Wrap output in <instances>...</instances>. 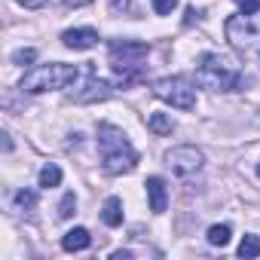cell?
Listing matches in <instances>:
<instances>
[{"label": "cell", "mask_w": 260, "mask_h": 260, "mask_svg": "<svg viewBox=\"0 0 260 260\" xmlns=\"http://www.w3.org/2000/svg\"><path fill=\"white\" fill-rule=\"evenodd\" d=\"M128 7H132V0H110V10L113 13H125Z\"/></svg>", "instance_id": "7402d4cb"}, {"label": "cell", "mask_w": 260, "mask_h": 260, "mask_svg": "<svg viewBox=\"0 0 260 260\" xmlns=\"http://www.w3.org/2000/svg\"><path fill=\"white\" fill-rule=\"evenodd\" d=\"M208 242H211V245H220V248H223V245L230 242V226H226V223H214V226L208 230Z\"/></svg>", "instance_id": "9a60e30c"}, {"label": "cell", "mask_w": 260, "mask_h": 260, "mask_svg": "<svg viewBox=\"0 0 260 260\" xmlns=\"http://www.w3.org/2000/svg\"><path fill=\"white\" fill-rule=\"evenodd\" d=\"M104 98H110V83H107V80H101V77H95V74H89V77H86L83 92H74V101H80V104L104 101Z\"/></svg>", "instance_id": "ba28073f"}, {"label": "cell", "mask_w": 260, "mask_h": 260, "mask_svg": "<svg viewBox=\"0 0 260 260\" xmlns=\"http://www.w3.org/2000/svg\"><path fill=\"white\" fill-rule=\"evenodd\" d=\"M147 199H150V211L153 214H162L166 211V205H169V193H166V181L162 178H147Z\"/></svg>", "instance_id": "30bf717a"}, {"label": "cell", "mask_w": 260, "mask_h": 260, "mask_svg": "<svg viewBox=\"0 0 260 260\" xmlns=\"http://www.w3.org/2000/svg\"><path fill=\"white\" fill-rule=\"evenodd\" d=\"M16 205H19L22 211H34V208H37V193H34V190H19V193H16Z\"/></svg>", "instance_id": "e0dca14e"}, {"label": "cell", "mask_w": 260, "mask_h": 260, "mask_svg": "<svg viewBox=\"0 0 260 260\" xmlns=\"http://www.w3.org/2000/svg\"><path fill=\"white\" fill-rule=\"evenodd\" d=\"M86 4H92V0H64V7H86Z\"/></svg>", "instance_id": "cb8c5ba5"}, {"label": "cell", "mask_w": 260, "mask_h": 260, "mask_svg": "<svg viewBox=\"0 0 260 260\" xmlns=\"http://www.w3.org/2000/svg\"><path fill=\"white\" fill-rule=\"evenodd\" d=\"M202 162H205V156H202V150L193 147V144H181V147H172V150L166 153V166H169L172 175H178V178L196 175V172L202 169Z\"/></svg>", "instance_id": "52a82bcc"}, {"label": "cell", "mask_w": 260, "mask_h": 260, "mask_svg": "<svg viewBox=\"0 0 260 260\" xmlns=\"http://www.w3.org/2000/svg\"><path fill=\"white\" fill-rule=\"evenodd\" d=\"M153 95L178 110H193L196 107V89L187 77H162L153 83Z\"/></svg>", "instance_id": "5b68a950"}, {"label": "cell", "mask_w": 260, "mask_h": 260, "mask_svg": "<svg viewBox=\"0 0 260 260\" xmlns=\"http://www.w3.org/2000/svg\"><path fill=\"white\" fill-rule=\"evenodd\" d=\"M236 4H239V10H242L245 16H254L257 7H260V0H236Z\"/></svg>", "instance_id": "44dd1931"}, {"label": "cell", "mask_w": 260, "mask_h": 260, "mask_svg": "<svg viewBox=\"0 0 260 260\" xmlns=\"http://www.w3.org/2000/svg\"><path fill=\"white\" fill-rule=\"evenodd\" d=\"M257 175H260V162H257Z\"/></svg>", "instance_id": "484cf974"}, {"label": "cell", "mask_w": 260, "mask_h": 260, "mask_svg": "<svg viewBox=\"0 0 260 260\" xmlns=\"http://www.w3.org/2000/svg\"><path fill=\"white\" fill-rule=\"evenodd\" d=\"M101 220L107 226H122V199L119 196H110L101 208Z\"/></svg>", "instance_id": "7c38bea8"}, {"label": "cell", "mask_w": 260, "mask_h": 260, "mask_svg": "<svg viewBox=\"0 0 260 260\" xmlns=\"http://www.w3.org/2000/svg\"><path fill=\"white\" fill-rule=\"evenodd\" d=\"M80 68L77 64H37L22 77V92L28 95H40V92H52V89H64L71 83H77Z\"/></svg>", "instance_id": "3957f363"}, {"label": "cell", "mask_w": 260, "mask_h": 260, "mask_svg": "<svg viewBox=\"0 0 260 260\" xmlns=\"http://www.w3.org/2000/svg\"><path fill=\"white\" fill-rule=\"evenodd\" d=\"M107 52H110V68H113V74L122 80V86H132V83L141 80V74H144V58H147V52H150L147 43H141V40H113Z\"/></svg>", "instance_id": "7a4b0ae2"}, {"label": "cell", "mask_w": 260, "mask_h": 260, "mask_svg": "<svg viewBox=\"0 0 260 260\" xmlns=\"http://www.w3.org/2000/svg\"><path fill=\"white\" fill-rule=\"evenodd\" d=\"M58 184H61V169H58L55 162L43 166V169H40V187L49 190V187H58Z\"/></svg>", "instance_id": "5bb4252c"}, {"label": "cell", "mask_w": 260, "mask_h": 260, "mask_svg": "<svg viewBox=\"0 0 260 260\" xmlns=\"http://www.w3.org/2000/svg\"><path fill=\"white\" fill-rule=\"evenodd\" d=\"M34 58H37V52H34V49H19V52H13V61H16V64H22V68H25V64H31Z\"/></svg>", "instance_id": "ffe728a7"}, {"label": "cell", "mask_w": 260, "mask_h": 260, "mask_svg": "<svg viewBox=\"0 0 260 260\" xmlns=\"http://www.w3.org/2000/svg\"><path fill=\"white\" fill-rule=\"evenodd\" d=\"M19 4L25 7V10H40V7H46L49 0H19Z\"/></svg>", "instance_id": "603a6c76"}, {"label": "cell", "mask_w": 260, "mask_h": 260, "mask_svg": "<svg viewBox=\"0 0 260 260\" xmlns=\"http://www.w3.org/2000/svg\"><path fill=\"white\" fill-rule=\"evenodd\" d=\"M223 34H226V40H230V46L233 49H251L257 40H260V28L251 22V16H245V13H239V16H230L226 19V25H223Z\"/></svg>", "instance_id": "8992f818"}, {"label": "cell", "mask_w": 260, "mask_h": 260, "mask_svg": "<svg viewBox=\"0 0 260 260\" xmlns=\"http://www.w3.org/2000/svg\"><path fill=\"white\" fill-rule=\"evenodd\" d=\"M239 257H260V239L257 236H245L239 245Z\"/></svg>", "instance_id": "2e32d148"}, {"label": "cell", "mask_w": 260, "mask_h": 260, "mask_svg": "<svg viewBox=\"0 0 260 260\" xmlns=\"http://www.w3.org/2000/svg\"><path fill=\"white\" fill-rule=\"evenodd\" d=\"M239 80H242L239 68H236L230 58L217 55V52L202 55V61H199V68H196V83H199L202 89H211V92H230V89L239 86Z\"/></svg>", "instance_id": "277c9868"}, {"label": "cell", "mask_w": 260, "mask_h": 260, "mask_svg": "<svg viewBox=\"0 0 260 260\" xmlns=\"http://www.w3.org/2000/svg\"><path fill=\"white\" fill-rule=\"evenodd\" d=\"M61 43H64L68 49L86 52V49H92V46L98 43V31H92V28H71V31L61 34Z\"/></svg>", "instance_id": "9c48e42d"}, {"label": "cell", "mask_w": 260, "mask_h": 260, "mask_svg": "<svg viewBox=\"0 0 260 260\" xmlns=\"http://www.w3.org/2000/svg\"><path fill=\"white\" fill-rule=\"evenodd\" d=\"M92 245V236H89V230H83V226H74L71 233H64V239H61V248L64 251H86Z\"/></svg>", "instance_id": "8fae6325"}, {"label": "cell", "mask_w": 260, "mask_h": 260, "mask_svg": "<svg viewBox=\"0 0 260 260\" xmlns=\"http://www.w3.org/2000/svg\"><path fill=\"white\" fill-rule=\"evenodd\" d=\"M74 208H77V196H74V193H64V199H61V205H58V217L68 220V217L74 214Z\"/></svg>", "instance_id": "ac0fdd59"}, {"label": "cell", "mask_w": 260, "mask_h": 260, "mask_svg": "<svg viewBox=\"0 0 260 260\" xmlns=\"http://www.w3.org/2000/svg\"><path fill=\"white\" fill-rule=\"evenodd\" d=\"M128 257H132V251H116L113 254V260H128Z\"/></svg>", "instance_id": "d4e9b609"}, {"label": "cell", "mask_w": 260, "mask_h": 260, "mask_svg": "<svg viewBox=\"0 0 260 260\" xmlns=\"http://www.w3.org/2000/svg\"><path fill=\"white\" fill-rule=\"evenodd\" d=\"M147 128L153 135H172V128H175V119L169 113H150L147 116Z\"/></svg>", "instance_id": "4fadbf2b"}, {"label": "cell", "mask_w": 260, "mask_h": 260, "mask_svg": "<svg viewBox=\"0 0 260 260\" xmlns=\"http://www.w3.org/2000/svg\"><path fill=\"white\" fill-rule=\"evenodd\" d=\"M153 10L156 16H172L178 10V0H153Z\"/></svg>", "instance_id": "d6986e66"}, {"label": "cell", "mask_w": 260, "mask_h": 260, "mask_svg": "<svg viewBox=\"0 0 260 260\" xmlns=\"http://www.w3.org/2000/svg\"><path fill=\"white\" fill-rule=\"evenodd\" d=\"M98 153H101V166L107 175H128L138 162V153L128 144L125 132L110 122L98 125Z\"/></svg>", "instance_id": "6da1fadb"}]
</instances>
